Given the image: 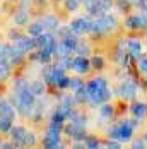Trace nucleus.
Instances as JSON below:
<instances>
[{
	"label": "nucleus",
	"instance_id": "obj_1",
	"mask_svg": "<svg viewBox=\"0 0 147 149\" xmlns=\"http://www.w3.org/2000/svg\"><path fill=\"white\" fill-rule=\"evenodd\" d=\"M87 91H89V94H91V98H92L94 103H104L110 98V91H108V86H106L104 79H94L89 84Z\"/></svg>",
	"mask_w": 147,
	"mask_h": 149
},
{
	"label": "nucleus",
	"instance_id": "obj_9",
	"mask_svg": "<svg viewBox=\"0 0 147 149\" xmlns=\"http://www.w3.org/2000/svg\"><path fill=\"white\" fill-rule=\"evenodd\" d=\"M144 142H146V141H135L132 146H133V148H144V146H146Z\"/></svg>",
	"mask_w": 147,
	"mask_h": 149
},
{
	"label": "nucleus",
	"instance_id": "obj_6",
	"mask_svg": "<svg viewBox=\"0 0 147 149\" xmlns=\"http://www.w3.org/2000/svg\"><path fill=\"white\" fill-rule=\"evenodd\" d=\"M125 50L132 55L133 58H137L140 55V52H142V45H140L139 40H127L125 41Z\"/></svg>",
	"mask_w": 147,
	"mask_h": 149
},
{
	"label": "nucleus",
	"instance_id": "obj_5",
	"mask_svg": "<svg viewBox=\"0 0 147 149\" xmlns=\"http://www.w3.org/2000/svg\"><path fill=\"white\" fill-rule=\"evenodd\" d=\"M116 24V19L113 15H106V17H101L98 22H96V29L99 31H110L111 28H115Z\"/></svg>",
	"mask_w": 147,
	"mask_h": 149
},
{
	"label": "nucleus",
	"instance_id": "obj_3",
	"mask_svg": "<svg viewBox=\"0 0 147 149\" xmlns=\"http://www.w3.org/2000/svg\"><path fill=\"white\" fill-rule=\"evenodd\" d=\"M135 94H137V84L133 82L132 79H127L125 82H121V86H120V96L121 98L132 100Z\"/></svg>",
	"mask_w": 147,
	"mask_h": 149
},
{
	"label": "nucleus",
	"instance_id": "obj_2",
	"mask_svg": "<svg viewBox=\"0 0 147 149\" xmlns=\"http://www.w3.org/2000/svg\"><path fill=\"white\" fill-rule=\"evenodd\" d=\"M133 130H135V123L130 122V120H125V122H121L118 127L113 129L111 135H113L115 139H120V141H128V139L132 137Z\"/></svg>",
	"mask_w": 147,
	"mask_h": 149
},
{
	"label": "nucleus",
	"instance_id": "obj_4",
	"mask_svg": "<svg viewBox=\"0 0 147 149\" xmlns=\"http://www.w3.org/2000/svg\"><path fill=\"white\" fill-rule=\"evenodd\" d=\"M147 26V17L146 15H132L130 19H127V28L130 29H140Z\"/></svg>",
	"mask_w": 147,
	"mask_h": 149
},
{
	"label": "nucleus",
	"instance_id": "obj_10",
	"mask_svg": "<svg viewBox=\"0 0 147 149\" xmlns=\"http://www.w3.org/2000/svg\"><path fill=\"white\" fill-rule=\"evenodd\" d=\"M94 60H96V62H94V65H96V67H101V65H103L101 58H94Z\"/></svg>",
	"mask_w": 147,
	"mask_h": 149
},
{
	"label": "nucleus",
	"instance_id": "obj_7",
	"mask_svg": "<svg viewBox=\"0 0 147 149\" xmlns=\"http://www.w3.org/2000/svg\"><path fill=\"white\" fill-rule=\"evenodd\" d=\"M132 115L135 118H146L147 117V104L144 103H135L132 104Z\"/></svg>",
	"mask_w": 147,
	"mask_h": 149
},
{
	"label": "nucleus",
	"instance_id": "obj_12",
	"mask_svg": "<svg viewBox=\"0 0 147 149\" xmlns=\"http://www.w3.org/2000/svg\"><path fill=\"white\" fill-rule=\"evenodd\" d=\"M146 142H147V137H146Z\"/></svg>",
	"mask_w": 147,
	"mask_h": 149
},
{
	"label": "nucleus",
	"instance_id": "obj_8",
	"mask_svg": "<svg viewBox=\"0 0 147 149\" xmlns=\"http://www.w3.org/2000/svg\"><path fill=\"white\" fill-rule=\"evenodd\" d=\"M139 69H140V70L147 75V57H146V58H140V60H139Z\"/></svg>",
	"mask_w": 147,
	"mask_h": 149
},
{
	"label": "nucleus",
	"instance_id": "obj_11",
	"mask_svg": "<svg viewBox=\"0 0 147 149\" xmlns=\"http://www.w3.org/2000/svg\"><path fill=\"white\" fill-rule=\"evenodd\" d=\"M108 146H110V148H120V144H116V142H110Z\"/></svg>",
	"mask_w": 147,
	"mask_h": 149
}]
</instances>
